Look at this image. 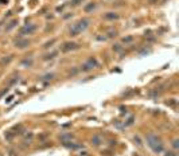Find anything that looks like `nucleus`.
<instances>
[{
  "label": "nucleus",
  "mask_w": 179,
  "mask_h": 156,
  "mask_svg": "<svg viewBox=\"0 0 179 156\" xmlns=\"http://www.w3.org/2000/svg\"><path fill=\"white\" fill-rule=\"evenodd\" d=\"M147 141H148V145H150V147L152 148L155 152H160V151L163 149V143L160 141V139H159L158 136H155V135H148Z\"/></svg>",
  "instance_id": "nucleus-1"
},
{
  "label": "nucleus",
  "mask_w": 179,
  "mask_h": 156,
  "mask_svg": "<svg viewBox=\"0 0 179 156\" xmlns=\"http://www.w3.org/2000/svg\"><path fill=\"white\" fill-rule=\"evenodd\" d=\"M88 24H89V20H88V19H82V20H80L78 23H75L74 26L70 28V35H72V36L78 35L81 31H84V30L86 28Z\"/></svg>",
  "instance_id": "nucleus-2"
},
{
  "label": "nucleus",
  "mask_w": 179,
  "mask_h": 156,
  "mask_svg": "<svg viewBox=\"0 0 179 156\" xmlns=\"http://www.w3.org/2000/svg\"><path fill=\"white\" fill-rule=\"evenodd\" d=\"M16 47H20V49H23V47H26V46H28V41H19L18 42L16 41Z\"/></svg>",
  "instance_id": "nucleus-3"
},
{
  "label": "nucleus",
  "mask_w": 179,
  "mask_h": 156,
  "mask_svg": "<svg viewBox=\"0 0 179 156\" xmlns=\"http://www.w3.org/2000/svg\"><path fill=\"white\" fill-rule=\"evenodd\" d=\"M105 19H118V15L117 14H113V12H109V14H107L105 15Z\"/></svg>",
  "instance_id": "nucleus-4"
},
{
  "label": "nucleus",
  "mask_w": 179,
  "mask_h": 156,
  "mask_svg": "<svg viewBox=\"0 0 179 156\" xmlns=\"http://www.w3.org/2000/svg\"><path fill=\"white\" fill-rule=\"evenodd\" d=\"M94 7H96V4H94V3H89L86 7H85V11H86V12H89V11H92V9L94 8Z\"/></svg>",
  "instance_id": "nucleus-5"
},
{
  "label": "nucleus",
  "mask_w": 179,
  "mask_h": 156,
  "mask_svg": "<svg viewBox=\"0 0 179 156\" xmlns=\"http://www.w3.org/2000/svg\"><path fill=\"white\" fill-rule=\"evenodd\" d=\"M70 49H75V44H74V43H72V44H70V43H66V44H65V47H63L65 51H67V50H70Z\"/></svg>",
  "instance_id": "nucleus-6"
},
{
  "label": "nucleus",
  "mask_w": 179,
  "mask_h": 156,
  "mask_svg": "<svg viewBox=\"0 0 179 156\" xmlns=\"http://www.w3.org/2000/svg\"><path fill=\"white\" fill-rule=\"evenodd\" d=\"M34 30H35V26H31V27H26V28L23 30V32H28V34H30V32H32V31H34Z\"/></svg>",
  "instance_id": "nucleus-7"
},
{
  "label": "nucleus",
  "mask_w": 179,
  "mask_h": 156,
  "mask_svg": "<svg viewBox=\"0 0 179 156\" xmlns=\"http://www.w3.org/2000/svg\"><path fill=\"white\" fill-rule=\"evenodd\" d=\"M15 24H16V20H12L11 23H9V26L7 27V30H11V28H14V27H15Z\"/></svg>",
  "instance_id": "nucleus-8"
},
{
  "label": "nucleus",
  "mask_w": 179,
  "mask_h": 156,
  "mask_svg": "<svg viewBox=\"0 0 179 156\" xmlns=\"http://www.w3.org/2000/svg\"><path fill=\"white\" fill-rule=\"evenodd\" d=\"M166 156H178L176 153H174V152H167V155Z\"/></svg>",
  "instance_id": "nucleus-9"
},
{
  "label": "nucleus",
  "mask_w": 179,
  "mask_h": 156,
  "mask_svg": "<svg viewBox=\"0 0 179 156\" xmlns=\"http://www.w3.org/2000/svg\"><path fill=\"white\" fill-rule=\"evenodd\" d=\"M78 1H81V0H74V1H73V4H78Z\"/></svg>",
  "instance_id": "nucleus-10"
}]
</instances>
